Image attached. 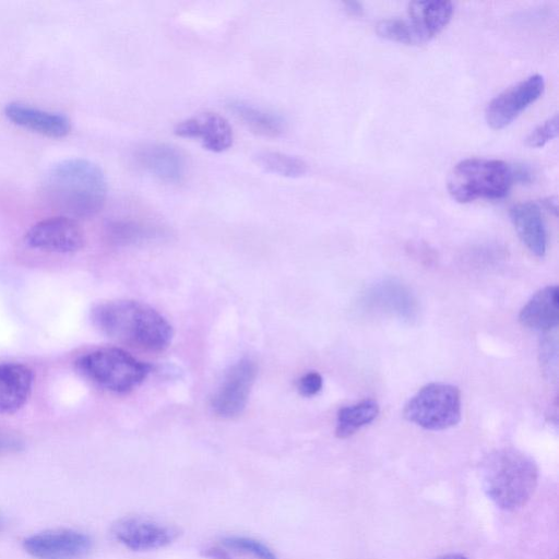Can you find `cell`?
Here are the masks:
<instances>
[{
  "label": "cell",
  "instance_id": "1",
  "mask_svg": "<svg viewBox=\"0 0 559 559\" xmlns=\"http://www.w3.org/2000/svg\"><path fill=\"white\" fill-rule=\"evenodd\" d=\"M47 202L62 216L86 218L97 214L107 197L103 169L85 158H68L49 168L41 183Z\"/></svg>",
  "mask_w": 559,
  "mask_h": 559
},
{
  "label": "cell",
  "instance_id": "2",
  "mask_svg": "<svg viewBox=\"0 0 559 559\" xmlns=\"http://www.w3.org/2000/svg\"><path fill=\"white\" fill-rule=\"evenodd\" d=\"M91 320L106 336L148 352L164 350L174 335L173 326L158 311L136 300L99 302L92 308Z\"/></svg>",
  "mask_w": 559,
  "mask_h": 559
},
{
  "label": "cell",
  "instance_id": "3",
  "mask_svg": "<svg viewBox=\"0 0 559 559\" xmlns=\"http://www.w3.org/2000/svg\"><path fill=\"white\" fill-rule=\"evenodd\" d=\"M483 487L500 509L514 511L533 496L538 483V468L532 457L515 449H499L481 464Z\"/></svg>",
  "mask_w": 559,
  "mask_h": 559
},
{
  "label": "cell",
  "instance_id": "4",
  "mask_svg": "<svg viewBox=\"0 0 559 559\" xmlns=\"http://www.w3.org/2000/svg\"><path fill=\"white\" fill-rule=\"evenodd\" d=\"M75 368L94 385L117 394L139 386L151 371L150 365L117 347L88 352L76 359Z\"/></svg>",
  "mask_w": 559,
  "mask_h": 559
},
{
  "label": "cell",
  "instance_id": "5",
  "mask_svg": "<svg viewBox=\"0 0 559 559\" xmlns=\"http://www.w3.org/2000/svg\"><path fill=\"white\" fill-rule=\"evenodd\" d=\"M513 182L510 164L474 157L453 167L448 178V191L460 203L477 199L499 200L509 193Z\"/></svg>",
  "mask_w": 559,
  "mask_h": 559
},
{
  "label": "cell",
  "instance_id": "6",
  "mask_svg": "<svg viewBox=\"0 0 559 559\" xmlns=\"http://www.w3.org/2000/svg\"><path fill=\"white\" fill-rule=\"evenodd\" d=\"M404 417L427 430H444L455 426L462 414L461 393L448 383H429L406 403Z\"/></svg>",
  "mask_w": 559,
  "mask_h": 559
},
{
  "label": "cell",
  "instance_id": "7",
  "mask_svg": "<svg viewBox=\"0 0 559 559\" xmlns=\"http://www.w3.org/2000/svg\"><path fill=\"white\" fill-rule=\"evenodd\" d=\"M258 368L250 358H241L225 373L215 391L211 406L223 418H233L246 407Z\"/></svg>",
  "mask_w": 559,
  "mask_h": 559
},
{
  "label": "cell",
  "instance_id": "8",
  "mask_svg": "<svg viewBox=\"0 0 559 559\" xmlns=\"http://www.w3.org/2000/svg\"><path fill=\"white\" fill-rule=\"evenodd\" d=\"M544 88L545 80L540 74H533L508 87L487 105V123L495 130L508 127L542 96Z\"/></svg>",
  "mask_w": 559,
  "mask_h": 559
},
{
  "label": "cell",
  "instance_id": "9",
  "mask_svg": "<svg viewBox=\"0 0 559 559\" xmlns=\"http://www.w3.org/2000/svg\"><path fill=\"white\" fill-rule=\"evenodd\" d=\"M92 545L88 535L71 528L44 531L23 540L24 550L34 559H83Z\"/></svg>",
  "mask_w": 559,
  "mask_h": 559
},
{
  "label": "cell",
  "instance_id": "10",
  "mask_svg": "<svg viewBox=\"0 0 559 559\" xmlns=\"http://www.w3.org/2000/svg\"><path fill=\"white\" fill-rule=\"evenodd\" d=\"M25 242L41 251L72 253L83 248L85 239L75 219L61 215L33 225L25 234Z\"/></svg>",
  "mask_w": 559,
  "mask_h": 559
},
{
  "label": "cell",
  "instance_id": "11",
  "mask_svg": "<svg viewBox=\"0 0 559 559\" xmlns=\"http://www.w3.org/2000/svg\"><path fill=\"white\" fill-rule=\"evenodd\" d=\"M111 534L130 550L147 551L168 546L178 537L179 531L141 516H126L112 524Z\"/></svg>",
  "mask_w": 559,
  "mask_h": 559
},
{
  "label": "cell",
  "instance_id": "12",
  "mask_svg": "<svg viewBox=\"0 0 559 559\" xmlns=\"http://www.w3.org/2000/svg\"><path fill=\"white\" fill-rule=\"evenodd\" d=\"M177 136L199 139L202 146L222 153L233 144V129L228 121L215 112H203L180 121L174 129Z\"/></svg>",
  "mask_w": 559,
  "mask_h": 559
},
{
  "label": "cell",
  "instance_id": "13",
  "mask_svg": "<svg viewBox=\"0 0 559 559\" xmlns=\"http://www.w3.org/2000/svg\"><path fill=\"white\" fill-rule=\"evenodd\" d=\"M135 160L141 168L164 182L177 183L185 177V158L173 145L144 144L135 152Z\"/></svg>",
  "mask_w": 559,
  "mask_h": 559
},
{
  "label": "cell",
  "instance_id": "14",
  "mask_svg": "<svg viewBox=\"0 0 559 559\" xmlns=\"http://www.w3.org/2000/svg\"><path fill=\"white\" fill-rule=\"evenodd\" d=\"M4 116L14 124L49 138L70 133V120L62 114L46 111L21 103H9Z\"/></svg>",
  "mask_w": 559,
  "mask_h": 559
},
{
  "label": "cell",
  "instance_id": "15",
  "mask_svg": "<svg viewBox=\"0 0 559 559\" xmlns=\"http://www.w3.org/2000/svg\"><path fill=\"white\" fill-rule=\"evenodd\" d=\"M453 4L444 0L413 1L408 4L406 19L420 44L429 41L450 22Z\"/></svg>",
  "mask_w": 559,
  "mask_h": 559
},
{
  "label": "cell",
  "instance_id": "16",
  "mask_svg": "<svg viewBox=\"0 0 559 559\" xmlns=\"http://www.w3.org/2000/svg\"><path fill=\"white\" fill-rule=\"evenodd\" d=\"M34 384L31 368L23 364L0 365V414L10 415L27 402Z\"/></svg>",
  "mask_w": 559,
  "mask_h": 559
},
{
  "label": "cell",
  "instance_id": "17",
  "mask_svg": "<svg viewBox=\"0 0 559 559\" xmlns=\"http://www.w3.org/2000/svg\"><path fill=\"white\" fill-rule=\"evenodd\" d=\"M510 218L524 246L536 257H544L547 233L540 206L535 202H523L510 209Z\"/></svg>",
  "mask_w": 559,
  "mask_h": 559
},
{
  "label": "cell",
  "instance_id": "18",
  "mask_svg": "<svg viewBox=\"0 0 559 559\" xmlns=\"http://www.w3.org/2000/svg\"><path fill=\"white\" fill-rule=\"evenodd\" d=\"M519 321L527 329L549 333L559 322L558 286H546L535 293L524 305Z\"/></svg>",
  "mask_w": 559,
  "mask_h": 559
},
{
  "label": "cell",
  "instance_id": "19",
  "mask_svg": "<svg viewBox=\"0 0 559 559\" xmlns=\"http://www.w3.org/2000/svg\"><path fill=\"white\" fill-rule=\"evenodd\" d=\"M226 105L247 128L260 135L276 138L285 130V120L274 111L242 99H229Z\"/></svg>",
  "mask_w": 559,
  "mask_h": 559
},
{
  "label": "cell",
  "instance_id": "20",
  "mask_svg": "<svg viewBox=\"0 0 559 559\" xmlns=\"http://www.w3.org/2000/svg\"><path fill=\"white\" fill-rule=\"evenodd\" d=\"M368 302L376 304L381 310L409 318L415 311V304L409 293L400 284L384 282L368 294Z\"/></svg>",
  "mask_w": 559,
  "mask_h": 559
},
{
  "label": "cell",
  "instance_id": "21",
  "mask_svg": "<svg viewBox=\"0 0 559 559\" xmlns=\"http://www.w3.org/2000/svg\"><path fill=\"white\" fill-rule=\"evenodd\" d=\"M379 414V405L373 400L342 407L336 417L335 435L348 438L364 426L370 424Z\"/></svg>",
  "mask_w": 559,
  "mask_h": 559
},
{
  "label": "cell",
  "instance_id": "22",
  "mask_svg": "<svg viewBox=\"0 0 559 559\" xmlns=\"http://www.w3.org/2000/svg\"><path fill=\"white\" fill-rule=\"evenodd\" d=\"M107 239L117 246L142 242L159 235L156 228L132 219H110L105 225Z\"/></svg>",
  "mask_w": 559,
  "mask_h": 559
},
{
  "label": "cell",
  "instance_id": "23",
  "mask_svg": "<svg viewBox=\"0 0 559 559\" xmlns=\"http://www.w3.org/2000/svg\"><path fill=\"white\" fill-rule=\"evenodd\" d=\"M253 158L264 171L283 177L298 178L308 171L304 159L282 152L261 151Z\"/></svg>",
  "mask_w": 559,
  "mask_h": 559
},
{
  "label": "cell",
  "instance_id": "24",
  "mask_svg": "<svg viewBox=\"0 0 559 559\" xmlns=\"http://www.w3.org/2000/svg\"><path fill=\"white\" fill-rule=\"evenodd\" d=\"M377 34L388 40L419 45L414 31L406 19L393 17L380 21L376 27Z\"/></svg>",
  "mask_w": 559,
  "mask_h": 559
},
{
  "label": "cell",
  "instance_id": "25",
  "mask_svg": "<svg viewBox=\"0 0 559 559\" xmlns=\"http://www.w3.org/2000/svg\"><path fill=\"white\" fill-rule=\"evenodd\" d=\"M223 545L236 552L252 557L253 559H278L274 551L263 543L246 536H228Z\"/></svg>",
  "mask_w": 559,
  "mask_h": 559
},
{
  "label": "cell",
  "instance_id": "26",
  "mask_svg": "<svg viewBox=\"0 0 559 559\" xmlns=\"http://www.w3.org/2000/svg\"><path fill=\"white\" fill-rule=\"evenodd\" d=\"M558 115L555 114L546 121L536 127L525 139L530 147H543L558 134Z\"/></svg>",
  "mask_w": 559,
  "mask_h": 559
},
{
  "label": "cell",
  "instance_id": "27",
  "mask_svg": "<svg viewBox=\"0 0 559 559\" xmlns=\"http://www.w3.org/2000/svg\"><path fill=\"white\" fill-rule=\"evenodd\" d=\"M323 385V379L317 371H309L305 373L297 384L299 393L304 396L310 397L318 394Z\"/></svg>",
  "mask_w": 559,
  "mask_h": 559
},
{
  "label": "cell",
  "instance_id": "28",
  "mask_svg": "<svg viewBox=\"0 0 559 559\" xmlns=\"http://www.w3.org/2000/svg\"><path fill=\"white\" fill-rule=\"evenodd\" d=\"M513 180L522 183L532 181L533 174L531 168L524 164H518L512 166Z\"/></svg>",
  "mask_w": 559,
  "mask_h": 559
},
{
  "label": "cell",
  "instance_id": "29",
  "mask_svg": "<svg viewBox=\"0 0 559 559\" xmlns=\"http://www.w3.org/2000/svg\"><path fill=\"white\" fill-rule=\"evenodd\" d=\"M202 554L210 559H231L229 555L219 547H209L204 549Z\"/></svg>",
  "mask_w": 559,
  "mask_h": 559
},
{
  "label": "cell",
  "instance_id": "30",
  "mask_svg": "<svg viewBox=\"0 0 559 559\" xmlns=\"http://www.w3.org/2000/svg\"><path fill=\"white\" fill-rule=\"evenodd\" d=\"M345 9L348 13L354 15H360L362 13V4L357 1H347L344 3Z\"/></svg>",
  "mask_w": 559,
  "mask_h": 559
},
{
  "label": "cell",
  "instance_id": "31",
  "mask_svg": "<svg viewBox=\"0 0 559 559\" xmlns=\"http://www.w3.org/2000/svg\"><path fill=\"white\" fill-rule=\"evenodd\" d=\"M544 203V206L549 210L550 212H552L555 215H557V211H558V206H557V199L551 197V198H547L543 201Z\"/></svg>",
  "mask_w": 559,
  "mask_h": 559
},
{
  "label": "cell",
  "instance_id": "32",
  "mask_svg": "<svg viewBox=\"0 0 559 559\" xmlns=\"http://www.w3.org/2000/svg\"><path fill=\"white\" fill-rule=\"evenodd\" d=\"M436 559H467V558L460 554H448V555L440 556Z\"/></svg>",
  "mask_w": 559,
  "mask_h": 559
},
{
  "label": "cell",
  "instance_id": "33",
  "mask_svg": "<svg viewBox=\"0 0 559 559\" xmlns=\"http://www.w3.org/2000/svg\"><path fill=\"white\" fill-rule=\"evenodd\" d=\"M3 525L2 519L0 518V528Z\"/></svg>",
  "mask_w": 559,
  "mask_h": 559
}]
</instances>
